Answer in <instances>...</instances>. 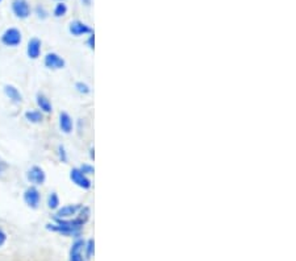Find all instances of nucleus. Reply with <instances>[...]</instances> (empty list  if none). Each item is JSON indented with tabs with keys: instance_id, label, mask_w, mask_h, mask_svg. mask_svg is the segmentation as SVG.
I'll return each mask as SVG.
<instances>
[{
	"instance_id": "39448f33",
	"label": "nucleus",
	"mask_w": 296,
	"mask_h": 261,
	"mask_svg": "<svg viewBox=\"0 0 296 261\" xmlns=\"http://www.w3.org/2000/svg\"><path fill=\"white\" fill-rule=\"evenodd\" d=\"M68 32L72 36H75V37H81V36H85V34L93 33L92 28L81 20H72L68 24Z\"/></svg>"
},
{
	"instance_id": "9b49d317",
	"label": "nucleus",
	"mask_w": 296,
	"mask_h": 261,
	"mask_svg": "<svg viewBox=\"0 0 296 261\" xmlns=\"http://www.w3.org/2000/svg\"><path fill=\"white\" fill-rule=\"evenodd\" d=\"M59 128L64 133H71L72 132L74 123H72L71 116L68 112H61L59 114Z\"/></svg>"
},
{
	"instance_id": "dca6fc26",
	"label": "nucleus",
	"mask_w": 296,
	"mask_h": 261,
	"mask_svg": "<svg viewBox=\"0 0 296 261\" xmlns=\"http://www.w3.org/2000/svg\"><path fill=\"white\" fill-rule=\"evenodd\" d=\"M47 207L50 209V210H57L59 207V197L57 193H50L49 194V197H47Z\"/></svg>"
},
{
	"instance_id": "b1692460",
	"label": "nucleus",
	"mask_w": 296,
	"mask_h": 261,
	"mask_svg": "<svg viewBox=\"0 0 296 261\" xmlns=\"http://www.w3.org/2000/svg\"><path fill=\"white\" fill-rule=\"evenodd\" d=\"M5 240H7V235H5L4 231H1V230H0V247L4 244Z\"/></svg>"
},
{
	"instance_id": "7ed1b4c3",
	"label": "nucleus",
	"mask_w": 296,
	"mask_h": 261,
	"mask_svg": "<svg viewBox=\"0 0 296 261\" xmlns=\"http://www.w3.org/2000/svg\"><path fill=\"white\" fill-rule=\"evenodd\" d=\"M70 180H71L78 187H81V189L83 190L91 189V186H92L91 180L86 176L85 173H82V170L79 168L71 169V172H70Z\"/></svg>"
},
{
	"instance_id": "a211bd4d",
	"label": "nucleus",
	"mask_w": 296,
	"mask_h": 261,
	"mask_svg": "<svg viewBox=\"0 0 296 261\" xmlns=\"http://www.w3.org/2000/svg\"><path fill=\"white\" fill-rule=\"evenodd\" d=\"M75 89H76V91H78V93L85 94V95H87V94L91 93V89H90V86L87 83H85V82H76Z\"/></svg>"
},
{
	"instance_id": "a878e982",
	"label": "nucleus",
	"mask_w": 296,
	"mask_h": 261,
	"mask_svg": "<svg viewBox=\"0 0 296 261\" xmlns=\"http://www.w3.org/2000/svg\"><path fill=\"white\" fill-rule=\"evenodd\" d=\"M90 152H91V153H90V157H91V158L93 160V157H95V155H93V152H95V151H93V148H91V151H90Z\"/></svg>"
},
{
	"instance_id": "5701e85b",
	"label": "nucleus",
	"mask_w": 296,
	"mask_h": 261,
	"mask_svg": "<svg viewBox=\"0 0 296 261\" xmlns=\"http://www.w3.org/2000/svg\"><path fill=\"white\" fill-rule=\"evenodd\" d=\"M7 169H8V164H7L5 161L0 160V176H1V174H3Z\"/></svg>"
},
{
	"instance_id": "20e7f679",
	"label": "nucleus",
	"mask_w": 296,
	"mask_h": 261,
	"mask_svg": "<svg viewBox=\"0 0 296 261\" xmlns=\"http://www.w3.org/2000/svg\"><path fill=\"white\" fill-rule=\"evenodd\" d=\"M24 202L30 209H38L40 203H41V194H40L36 186H30L24 191Z\"/></svg>"
},
{
	"instance_id": "393cba45",
	"label": "nucleus",
	"mask_w": 296,
	"mask_h": 261,
	"mask_svg": "<svg viewBox=\"0 0 296 261\" xmlns=\"http://www.w3.org/2000/svg\"><path fill=\"white\" fill-rule=\"evenodd\" d=\"M82 3H83L86 7H90V5H91V0H82Z\"/></svg>"
},
{
	"instance_id": "f3484780",
	"label": "nucleus",
	"mask_w": 296,
	"mask_h": 261,
	"mask_svg": "<svg viewBox=\"0 0 296 261\" xmlns=\"http://www.w3.org/2000/svg\"><path fill=\"white\" fill-rule=\"evenodd\" d=\"M34 12H36V15H37L38 19H41V20H45V19L49 17V12H47V9L41 4H38L37 7L34 8Z\"/></svg>"
},
{
	"instance_id": "2eb2a0df",
	"label": "nucleus",
	"mask_w": 296,
	"mask_h": 261,
	"mask_svg": "<svg viewBox=\"0 0 296 261\" xmlns=\"http://www.w3.org/2000/svg\"><path fill=\"white\" fill-rule=\"evenodd\" d=\"M68 5L65 1H57L54 5V9H53V15L55 17H64L66 13H68Z\"/></svg>"
},
{
	"instance_id": "f257e3e1",
	"label": "nucleus",
	"mask_w": 296,
	"mask_h": 261,
	"mask_svg": "<svg viewBox=\"0 0 296 261\" xmlns=\"http://www.w3.org/2000/svg\"><path fill=\"white\" fill-rule=\"evenodd\" d=\"M0 41L5 47H19L23 41L22 32H20V29H17V28H8V29L4 30V33L1 34Z\"/></svg>"
},
{
	"instance_id": "0eeeda50",
	"label": "nucleus",
	"mask_w": 296,
	"mask_h": 261,
	"mask_svg": "<svg viewBox=\"0 0 296 261\" xmlns=\"http://www.w3.org/2000/svg\"><path fill=\"white\" fill-rule=\"evenodd\" d=\"M26 178L30 183L33 185H43L44 182L46 181V174L40 166H32V168L26 172Z\"/></svg>"
},
{
	"instance_id": "9d476101",
	"label": "nucleus",
	"mask_w": 296,
	"mask_h": 261,
	"mask_svg": "<svg viewBox=\"0 0 296 261\" xmlns=\"http://www.w3.org/2000/svg\"><path fill=\"white\" fill-rule=\"evenodd\" d=\"M85 241L83 240H76L72 244L71 249H70V261H83V255L82 251L85 249Z\"/></svg>"
},
{
	"instance_id": "f03ea898",
	"label": "nucleus",
	"mask_w": 296,
	"mask_h": 261,
	"mask_svg": "<svg viewBox=\"0 0 296 261\" xmlns=\"http://www.w3.org/2000/svg\"><path fill=\"white\" fill-rule=\"evenodd\" d=\"M11 9L13 15L20 20H25L32 15V7L28 0H12Z\"/></svg>"
},
{
	"instance_id": "ddd939ff",
	"label": "nucleus",
	"mask_w": 296,
	"mask_h": 261,
	"mask_svg": "<svg viewBox=\"0 0 296 261\" xmlns=\"http://www.w3.org/2000/svg\"><path fill=\"white\" fill-rule=\"evenodd\" d=\"M36 102H37L38 108L41 112H45V114H50L51 111H53V105H51L50 101L47 99L44 94H37V97H36Z\"/></svg>"
},
{
	"instance_id": "423d86ee",
	"label": "nucleus",
	"mask_w": 296,
	"mask_h": 261,
	"mask_svg": "<svg viewBox=\"0 0 296 261\" xmlns=\"http://www.w3.org/2000/svg\"><path fill=\"white\" fill-rule=\"evenodd\" d=\"M44 63H45V66L47 69H50V70H59V69H64L66 66V62H65V59L61 57L57 53H47L45 55V58H44Z\"/></svg>"
},
{
	"instance_id": "f8f14e48",
	"label": "nucleus",
	"mask_w": 296,
	"mask_h": 261,
	"mask_svg": "<svg viewBox=\"0 0 296 261\" xmlns=\"http://www.w3.org/2000/svg\"><path fill=\"white\" fill-rule=\"evenodd\" d=\"M4 94L7 95L9 101L12 103H22L23 102V95L22 93L19 91L17 87H15L13 84H5L4 86Z\"/></svg>"
},
{
	"instance_id": "6ab92c4d",
	"label": "nucleus",
	"mask_w": 296,
	"mask_h": 261,
	"mask_svg": "<svg viewBox=\"0 0 296 261\" xmlns=\"http://www.w3.org/2000/svg\"><path fill=\"white\" fill-rule=\"evenodd\" d=\"M93 247H95V243H93L92 239H90V240L85 244L86 256H87V259H91V256L93 255Z\"/></svg>"
},
{
	"instance_id": "bb28decb",
	"label": "nucleus",
	"mask_w": 296,
	"mask_h": 261,
	"mask_svg": "<svg viewBox=\"0 0 296 261\" xmlns=\"http://www.w3.org/2000/svg\"><path fill=\"white\" fill-rule=\"evenodd\" d=\"M55 1H64V0H55Z\"/></svg>"
},
{
	"instance_id": "4be33fe9",
	"label": "nucleus",
	"mask_w": 296,
	"mask_h": 261,
	"mask_svg": "<svg viewBox=\"0 0 296 261\" xmlns=\"http://www.w3.org/2000/svg\"><path fill=\"white\" fill-rule=\"evenodd\" d=\"M87 47L90 48V49H92L93 51V48H95V34L91 33L89 36V40H87Z\"/></svg>"
},
{
	"instance_id": "6e6552de",
	"label": "nucleus",
	"mask_w": 296,
	"mask_h": 261,
	"mask_svg": "<svg viewBox=\"0 0 296 261\" xmlns=\"http://www.w3.org/2000/svg\"><path fill=\"white\" fill-rule=\"evenodd\" d=\"M82 207H83V205H68V206H64L62 209L57 210L55 218H58V219H71L74 215H76L81 211Z\"/></svg>"
},
{
	"instance_id": "412c9836",
	"label": "nucleus",
	"mask_w": 296,
	"mask_h": 261,
	"mask_svg": "<svg viewBox=\"0 0 296 261\" xmlns=\"http://www.w3.org/2000/svg\"><path fill=\"white\" fill-rule=\"evenodd\" d=\"M79 169L82 170V173H85L86 176H89V174H93V173H95V169H93L92 165L83 164Z\"/></svg>"
},
{
	"instance_id": "cd10ccee",
	"label": "nucleus",
	"mask_w": 296,
	"mask_h": 261,
	"mask_svg": "<svg viewBox=\"0 0 296 261\" xmlns=\"http://www.w3.org/2000/svg\"><path fill=\"white\" fill-rule=\"evenodd\" d=\"M1 1H3V0H0V3H1Z\"/></svg>"
},
{
	"instance_id": "1a4fd4ad",
	"label": "nucleus",
	"mask_w": 296,
	"mask_h": 261,
	"mask_svg": "<svg viewBox=\"0 0 296 261\" xmlns=\"http://www.w3.org/2000/svg\"><path fill=\"white\" fill-rule=\"evenodd\" d=\"M43 44H41V40L37 37L30 38L28 45H26V54L30 59H37L40 55H41V49H43Z\"/></svg>"
},
{
	"instance_id": "aec40b11",
	"label": "nucleus",
	"mask_w": 296,
	"mask_h": 261,
	"mask_svg": "<svg viewBox=\"0 0 296 261\" xmlns=\"http://www.w3.org/2000/svg\"><path fill=\"white\" fill-rule=\"evenodd\" d=\"M58 157L62 162H68V153H66V149H65L64 145H59L58 147Z\"/></svg>"
},
{
	"instance_id": "4468645a",
	"label": "nucleus",
	"mask_w": 296,
	"mask_h": 261,
	"mask_svg": "<svg viewBox=\"0 0 296 261\" xmlns=\"http://www.w3.org/2000/svg\"><path fill=\"white\" fill-rule=\"evenodd\" d=\"M25 119L32 124H38L44 120V115L40 110H30L25 112Z\"/></svg>"
}]
</instances>
